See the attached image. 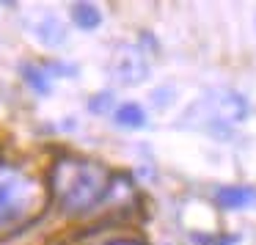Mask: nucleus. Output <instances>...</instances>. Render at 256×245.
<instances>
[{"mask_svg":"<svg viewBox=\"0 0 256 245\" xmlns=\"http://www.w3.org/2000/svg\"><path fill=\"white\" fill-rule=\"evenodd\" d=\"M218 204L223 210H245V206L256 204V188H245V184H226L218 190Z\"/></svg>","mask_w":256,"mask_h":245,"instance_id":"5","label":"nucleus"},{"mask_svg":"<svg viewBox=\"0 0 256 245\" xmlns=\"http://www.w3.org/2000/svg\"><path fill=\"white\" fill-rule=\"evenodd\" d=\"M248 118V102L237 91H206L184 110L182 127L226 140Z\"/></svg>","mask_w":256,"mask_h":245,"instance_id":"2","label":"nucleus"},{"mask_svg":"<svg viewBox=\"0 0 256 245\" xmlns=\"http://www.w3.org/2000/svg\"><path fill=\"white\" fill-rule=\"evenodd\" d=\"M116 124H122V127H144L146 124V113L140 110V105H135V102H127V105H122L116 110Z\"/></svg>","mask_w":256,"mask_h":245,"instance_id":"6","label":"nucleus"},{"mask_svg":"<svg viewBox=\"0 0 256 245\" xmlns=\"http://www.w3.org/2000/svg\"><path fill=\"white\" fill-rule=\"evenodd\" d=\"M36 198H39V190L34 179H28L14 168L0 166V226L22 220L34 210Z\"/></svg>","mask_w":256,"mask_h":245,"instance_id":"3","label":"nucleus"},{"mask_svg":"<svg viewBox=\"0 0 256 245\" xmlns=\"http://www.w3.org/2000/svg\"><path fill=\"white\" fill-rule=\"evenodd\" d=\"M74 20H78L80 28L91 30V28H96V25H100L102 14L96 12V8L91 6V3H80V6H74Z\"/></svg>","mask_w":256,"mask_h":245,"instance_id":"7","label":"nucleus"},{"mask_svg":"<svg viewBox=\"0 0 256 245\" xmlns=\"http://www.w3.org/2000/svg\"><path fill=\"white\" fill-rule=\"evenodd\" d=\"M149 74V58H146V50L140 44H130L122 47V52L116 56V64H113V78L124 86H135Z\"/></svg>","mask_w":256,"mask_h":245,"instance_id":"4","label":"nucleus"},{"mask_svg":"<svg viewBox=\"0 0 256 245\" xmlns=\"http://www.w3.org/2000/svg\"><path fill=\"white\" fill-rule=\"evenodd\" d=\"M108 245H140V242H135V240H116V242H108Z\"/></svg>","mask_w":256,"mask_h":245,"instance_id":"8","label":"nucleus"},{"mask_svg":"<svg viewBox=\"0 0 256 245\" xmlns=\"http://www.w3.org/2000/svg\"><path fill=\"white\" fill-rule=\"evenodd\" d=\"M52 193L66 212H88L110 190V174L105 166L83 157L58 160L52 168Z\"/></svg>","mask_w":256,"mask_h":245,"instance_id":"1","label":"nucleus"}]
</instances>
